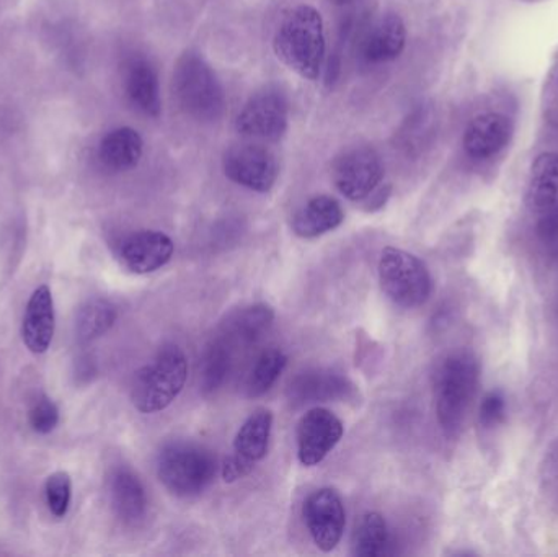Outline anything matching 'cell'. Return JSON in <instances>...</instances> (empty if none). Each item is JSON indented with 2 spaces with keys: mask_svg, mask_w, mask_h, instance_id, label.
Masks as SVG:
<instances>
[{
  "mask_svg": "<svg viewBox=\"0 0 558 557\" xmlns=\"http://www.w3.org/2000/svg\"><path fill=\"white\" fill-rule=\"evenodd\" d=\"M478 385V363L468 352L446 356L436 373V417L448 437H458Z\"/></svg>",
  "mask_w": 558,
  "mask_h": 557,
  "instance_id": "7a4b0ae2",
  "label": "cell"
},
{
  "mask_svg": "<svg viewBox=\"0 0 558 557\" xmlns=\"http://www.w3.org/2000/svg\"><path fill=\"white\" fill-rule=\"evenodd\" d=\"M513 123L501 113H482L472 118L464 134V149L472 159L497 156L510 143Z\"/></svg>",
  "mask_w": 558,
  "mask_h": 557,
  "instance_id": "9a60e30c",
  "label": "cell"
},
{
  "mask_svg": "<svg viewBox=\"0 0 558 557\" xmlns=\"http://www.w3.org/2000/svg\"><path fill=\"white\" fill-rule=\"evenodd\" d=\"M343 219V208L337 199L327 195L315 196L295 213L292 231L298 238L315 239L337 229Z\"/></svg>",
  "mask_w": 558,
  "mask_h": 557,
  "instance_id": "ac0fdd59",
  "label": "cell"
},
{
  "mask_svg": "<svg viewBox=\"0 0 558 557\" xmlns=\"http://www.w3.org/2000/svg\"><path fill=\"white\" fill-rule=\"evenodd\" d=\"M118 311L113 303L104 298L87 301L78 310L75 319V337L81 343H90L100 339L117 323Z\"/></svg>",
  "mask_w": 558,
  "mask_h": 557,
  "instance_id": "7402d4cb",
  "label": "cell"
},
{
  "mask_svg": "<svg viewBox=\"0 0 558 557\" xmlns=\"http://www.w3.org/2000/svg\"><path fill=\"white\" fill-rule=\"evenodd\" d=\"M389 548V529L380 513L367 512L361 519L354 535V555L357 557H380Z\"/></svg>",
  "mask_w": 558,
  "mask_h": 557,
  "instance_id": "603a6c76",
  "label": "cell"
},
{
  "mask_svg": "<svg viewBox=\"0 0 558 557\" xmlns=\"http://www.w3.org/2000/svg\"><path fill=\"white\" fill-rule=\"evenodd\" d=\"M275 313L267 304H255L241 311L232 320V332L239 337L242 342H255L260 339L271 324H274Z\"/></svg>",
  "mask_w": 558,
  "mask_h": 557,
  "instance_id": "d4e9b609",
  "label": "cell"
},
{
  "mask_svg": "<svg viewBox=\"0 0 558 557\" xmlns=\"http://www.w3.org/2000/svg\"><path fill=\"white\" fill-rule=\"evenodd\" d=\"M29 427L39 435H48L58 427L59 409L51 399L41 396L29 409Z\"/></svg>",
  "mask_w": 558,
  "mask_h": 557,
  "instance_id": "83f0119b",
  "label": "cell"
},
{
  "mask_svg": "<svg viewBox=\"0 0 558 557\" xmlns=\"http://www.w3.org/2000/svg\"><path fill=\"white\" fill-rule=\"evenodd\" d=\"M405 23L397 13H387L367 35L364 58L374 64L393 61L405 48Z\"/></svg>",
  "mask_w": 558,
  "mask_h": 557,
  "instance_id": "44dd1931",
  "label": "cell"
},
{
  "mask_svg": "<svg viewBox=\"0 0 558 557\" xmlns=\"http://www.w3.org/2000/svg\"><path fill=\"white\" fill-rule=\"evenodd\" d=\"M229 362H231L229 350L222 343H213L208 347L199 368L203 391L211 392L222 385L229 372Z\"/></svg>",
  "mask_w": 558,
  "mask_h": 557,
  "instance_id": "484cf974",
  "label": "cell"
},
{
  "mask_svg": "<svg viewBox=\"0 0 558 557\" xmlns=\"http://www.w3.org/2000/svg\"><path fill=\"white\" fill-rule=\"evenodd\" d=\"M275 52L301 77L315 81L325 58L324 20L311 5L289 10L279 22L274 39Z\"/></svg>",
  "mask_w": 558,
  "mask_h": 557,
  "instance_id": "6da1fadb",
  "label": "cell"
},
{
  "mask_svg": "<svg viewBox=\"0 0 558 557\" xmlns=\"http://www.w3.org/2000/svg\"><path fill=\"white\" fill-rule=\"evenodd\" d=\"M222 166L228 179L257 193L270 192L279 175L277 157L262 144L231 147L226 153Z\"/></svg>",
  "mask_w": 558,
  "mask_h": 557,
  "instance_id": "ba28073f",
  "label": "cell"
},
{
  "mask_svg": "<svg viewBox=\"0 0 558 557\" xmlns=\"http://www.w3.org/2000/svg\"><path fill=\"white\" fill-rule=\"evenodd\" d=\"M111 506L118 519L124 523H137L147 510V496L140 477L128 470L118 468L110 481Z\"/></svg>",
  "mask_w": 558,
  "mask_h": 557,
  "instance_id": "d6986e66",
  "label": "cell"
},
{
  "mask_svg": "<svg viewBox=\"0 0 558 557\" xmlns=\"http://www.w3.org/2000/svg\"><path fill=\"white\" fill-rule=\"evenodd\" d=\"M505 415H507V399H505L504 392H488L478 409V421H481L482 427L485 431L498 427L504 422Z\"/></svg>",
  "mask_w": 558,
  "mask_h": 557,
  "instance_id": "f1b7e54d",
  "label": "cell"
},
{
  "mask_svg": "<svg viewBox=\"0 0 558 557\" xmlns=\"http://www.w3.org/2000/svg\"><path fill=\"white\" fill-rule=\"evenodd\" d=\"M216 458L202 445L173 441L160 450L157 476L173 496L190 499L205 493L216 476Z\"/></svg>",
  "mask_w": 558,
  "mask_h": 557,
  "instance_id": "277c9868",
  "label": "cell"
},
{
  "mask_svg": "<svg viewBox=\"0 0 558 557\" xmlns=\"http://www.w3.org/2000/svg\"><path fill=\"white\" fill-rule=\"evenodd\" d=\"M384 177V164L373 147H354L338 157L333 182L338 192L351 202L367 198Z\"/></svg>",
  "mask_w": 558,
  "mask_h": 557,
  "instance_id": "30bf717a",
  "label": "cell"
},
{
  "mask_svg": "<svg viewBox=\"0 0 558 557\" xmlns=\"http://www.w3.org/2000/svg\"><path fill=\"white\" fill-rule=\"evenodd\" d=\"M143 137L133 128H117L101 140L98 160L110 172L134 169L143 157Z\"/></svg>",
  "mask_w": 558,
  "mask_h": 557,
  "instance_id": "ffe728a7",
  "label": "cell"
},
{
  "mask_svg": "<svg viewBox=\"0 0 558 557\" xmlns=\"http://www.w3.org/2000/svg\"><path fill=\"white\" fill-rule=\"evenodd\" d=\"M173 85L180 107L195 120L209 123L225 113L226 97L221 82L211 65L196 52H185L179 59Z\"/></svg>",
  "mask_w": 558,
  "mask_h": 557,
  "instance_id": "5b68a950",
  "label": "cell"
},
{
  "mask_svg": "<svg viewBox=\"0 0 558 557\" xmlns=\"http://www.w3.org/2000/svg\"><path fill=\"white\" fill-rule=\"evenodd\" d=\"M541 245L550 261L558 262V215L539 218L537 226Z\"/></svg>",
  "mask_w": 558,
  "mask_h": 557,
  "instance_id": "f546056e",
  "label": "cell"
},
{
  "mask_svg": "<svg viewBox=\"0 0 558 557\" xmlns=\"http://www.w3.org/2000/svg\"><path fill=\"white\" fill-rule=\"evenodd\" d=\"M189 360L180 347L167 346L134 376L131 401L143 414L166 411L185 388Z\"/></svg>",
  "mask_w": 558,
  "mask_h": 557,
  "instance_id": "3957f363",
  "label": "cell"
},
{
  "mask_svg": "<svg viewBox=\"0 0 558 557\" xmlns=\"http://www.w3.org/2000/svg\"><path fill=\"white\" fill-rule=\"evenodd\" d=\"M340 419L325 408L305 412L298 424V458L305 468L317 467L343 437Z\"/></svg>",
  "mask_w": 558,
  "mask_h": 557,
  "instance_id": "7c38bea8",
  "label": "cell"
},
{
  "mask_svg": "<svg viewBox=\"0 0 558 557\" xmlns=\"http://www.w3.org/2000/svg\"><path fill=\"white\" fill-rule=\"evenodd\" d=\"M526 2H537V0H526Z\"/></svg>",
  "mask_w": 558,
  "mask_h": 557,
  "instance_id": "1f68e13d",
  "label": "cell"
},
{
  "mask_svg": "<svg viewBox=\"0 0 558 557\" xmlns=\"http://www.w3.org/2000/svg\"><path fill=\"white\" fill-rule=\"evenodd\" d=\"M124 87L131 104L147 117H160L162 100H160L159 77L156 69L146 58L131 59L128 62Z\"/></svg>",
  "mask_w": 558,
  "mask_h": 557,
  "instance_id": "e0dca14e",
  "label": "cell"
},
{
  "mask_svg": "<svg viewBox=\"0 0 558 557\" xmlns=\"http://www.w3.org/2000/svg\"><path fill=\"white\" fill-rule=\"evenodd\" d=\"M288 100L281 92L267 88L255 94L242 108L235 128L251 140L278 141L288 130Z\"/></svg>",
  "mask_w": 558,
  "mask_h": 557,
  "instance_id": "8fae6325",
  "label": "cell"
},
{
  "mask_svg": "<svg viewBox=\"0 0 558 557\" xmlns=\"http://www.w3.org/2000/svg\"><path fill=\"white\" fill-rule=\"evenodd\" d=\"M54 330V300L48 284H41L33 291L26 304L22 323L23 343L29 352L43 355L51 347Z\"/></svg>",
  "mask_w": 558,
  "mask_h": 557,
  "instance_id": "5bb4252c",
  "label": "cell"
},
{
  "mask_svg": "<svg viewBox=\"0 0 558 557\" xmlns=\"http://www.w3.org/2000/svg\"><path fill=\"white\" fill-rule=\"evenodd\" d=\"M330 2L337 3V5H348V3L354 2V0H330Z\"/></svg>",
  "mask_w": 558,
  "mask_h": 557,
  "instance_id": "4dcf8cb0",
  "label": "cell"
},
{
  "mask_svg": "<svg viewBox=\"0 0 558 557\" xmlns=\"http://www.w3.org/2000/svg\"><path fill=\"white\" fill-rule=\"evenodd\" d=\"M302 517L314 545L320 552H333L347 526V512L337 491L324 487L312 493L302 507Z\"/></svg>",
  "mask_w": 558,
  "mask_h": 557,
  "instance_id": "9c48e42d",
  "label": "cell"
},
{
  "mask_svg": "<svg viewBox=\"0 0 558 557\" xmlns=\"http://www.w3.org/2000/svg\"><path fill=\"white\" fill-rule=\"evenodd\" d=\"M526 206L539 218L558 215V154L546 153L531 167Z\"/></svg>",
  "mask_w": 558,
  "mask_h": 557,
  "instance_id": "2e32d148",
  "label": "cell"
},
{
  "mask_svg": "<svg viewBox=\"0 0 558 557\" xmlns=\"http://www.w3.org/2000/svg\"><path fill=\"white\" fill-rule=\"evenodd\" d=\"M288 365V356L281 350H268L255 363L251 378L247 383V392L251 398H260L270 391L271 386L278 382L279 376Z\"/></svg>",
  "mask_w": 558,
  "mask_h": 557,
  "instance_id": "cb8c5ba5",
  "label": "cell"
},
{
  "mask_svg": "<svg viewBox=\"0 0 558 557\" xmlns=\"http://www.w3.org/2000/svg\"><path fill=\"white\" fill-rule=\"evenodd\" d=\"M379 281L384 293L405 310L423 306L433 293L428 267L416 255L386 247L379 258Z\"/></svg>",
  "mask_w": 558,
  "mask_h": 557,
  "instance_id": "8992f818",
  "label": "cell"
},
{
  "mask_svg": "<svg viewBox=\"0 0 558 557\" xmlns=\"http://www.w3.org/2000/svg\"><path fill=\"white\" fill-rule=\"evenodd\" d=\"M173 241L160 231H137L121 241L118 257L131 274L147 275L169 264Z\"/></svg>",
  "mask_w": 558,
  "mask_h": 557,
  "instance_id": "4fadbf2b",
  "label": "cell"
},
{
  "mask_svg": "<svg viewBox=\"0 0 558 557\" xmlns=\"http://www.w3.org/2000/svg\"><path fill=\"white\" fill-rule=\"evenodd\" d=\"M46 506L56 519L68 516L72 500L71 476L64 471L51 474L45 484Z\"/></svg>",
  "mask_w": 558,
  "mask_h": 557,
  "instance_id": "4316f807",
  "label": "cell"
},
{
  "mask_svg": "<svg viewBox=\"0 0 558 557\" xmlns=\"http://www.w3.org/2000/svg\"><path fill=\"white\" fill-rule=\"evenodd\" d=\"M274 414L268 409H257L239 428L231 455L222 464V480L232 484L244 480L267 457L270 445Z\"/></svg>",
  "mask_w": 558,
  "mask_h": 557,
  "instance_id": "52a82bcc",
  "label": "cell"
}]
</instances>
